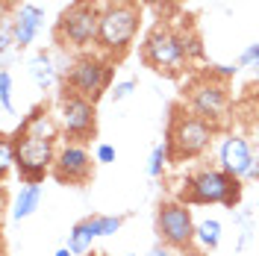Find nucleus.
Here are the masks:
<instances>
[{"instance_id":"f257e3e1","label":"nucleus","mask_w":259,"mask_h":256,"mask_svg":"<svg viewBox=\"0 0 259 256\" xmlns=\"http://www.w3.org/2000/svg\"><path fill=\"white\" fill-rule=\"evenodd\" d=\"M59 121H53V115L38 106L35 112L18 127L12 136L15 147V168L18 177L24 183H41L45 174H53V162H56V139H59Z\"/></svg>"},{"instance_id":"f03ea898","label":"nucleus","mask_w":259,"mask_h":256,"mask_svg":"<svg viewBox=\"0 0 259 256\" xmlns=\"http://www.w3.org/2000/svg\"><path fill=\"white\" fill-rule=\"evenodd\" d=\"M239 197H242L239 177L227 174L221 168H203V171L183 180L180 203H186V206H206V203L236 206Z\"/></svg>"},{"instance_id":"7ed1b4c3","label":"nucleus","mask_w":259,"mask_h":256,"mask_svg":"<svg viewBox=\"0 0 259 256\" xmlns=\"http://www.w3.org/2000/svg\"><path fill=\"white\" fill-rule=\"evenodd\" d=\"M142 24V12L136 3L130 0H112L103 6V15H100V30H97V48L106 56H121L124 50L133 45L136 32Z\"/></svg>"},{"instance_id":"20e7f679","label":"nucleus","mask_w":259,"mask_h":256,"mask_svg":"<svg viewBox=\"0 0 259 256\" xmlns=\"http://www.w3.org/2000/svg\"><path fill=\"white\" fill-rule=\"evenodd\" d=\"M212 136H215V124L200 118L194 112H183L174 109L171 124L165 133V144H168V156L171 162H183V159H194L209 147Z\"/></svg>"},{"instance_id":"39448f33","label":"nucleus","mask_w":259,"mask_h":256,"mask_svg":"<svg viewBox=\"0 0 259 256\" xmlns=\"http://www.w3.org/2000/svg\"><path fill=\"white\" fill-rule=\"evenodd\" d=\"M142 62L153 68L156 74L177 77L189 65V50H186V35L171 30L168 24H156L142 41Z\"/></svg>"},{"instance_id":"423d86ee","label":"nucleus","mask_w":259,"mask_h":256,"mask_svg":"<svg viewBox=\"0 0 259 256\" xmlns=\"http://www.w3.org/2000/svg\"><path fill=\"white\" fill-rule=\"evenodd\" d=\"M112 74H115L112 59L97 56V53H82L80 59H74V65H71V71L65 77V89H71L74 95L97 103L106 92H112Z\"/></svg>"},{"instance_id":"0eeeda50","label":"nucleus","mask_w":259,"mask_h":256,"mask_svg":"<svg viewBox=\"0 0 259 256\" xmlns=\"http://www.w3.org/2000/svg\"><path fill=\"white\" fill-rule=\"evenodd\" d=\"M100 15L103 9H97L95 0H74L56 21V41L62 48H89L97 41Z\"/></svg>"},{"instance_id":"6e6552de","label":"nucleus","mask_w":259,"mask_h":256,"mask_svg":"<svg viewBox=\"0 0 259 256\" xmlns=\"http://www.w3.org/2000/svg\"><path fill=\"white\" fill-rule=\"evenodd\" d=\"M56 121H59V130L68 142L82 144L95 139L97 133V106L62 86L59 100H56Z\"/></svg>"},{"instance_id":"1a4fd4ad","label":"nucleus","mask_w":259,"mask_h":256,"mask_svg":"<svg viewBox=\"0 0 259 256\" xmlns=\"http://www.w3.org/2000/svg\"><path fill=\"white\" fill-rule=\"evenodd\" d=\"M194 230H197V224L192 221V212H189L186 203H180V200L159 203L156 233L168 247H189L194 241Z\"/></svg>"},{"instance_id":"9d476101","label":"nucleus","mask_w":259,"mask_h":256,"mask_svg":"<svg viewBox=\"0 0 259 256\" xmlns=\"http://www.w3.org/2000/svg\"><path fill=\"white\" fill-rule=\"evenodd\" d=\"M95 162L92 153L77 142H68L59 147L56 162H53V177L65 186H85L95 177Z\"/></svg>"},{"instance_id":"9b49d317","label":"nucleus","mask_w":259,"mask_h":256,"mask_svg":"<svg viewBox=\"0 0 259 256\" xmlns=\"http://www.w3.org/2000/svg\"><path fill=\"white\" fill-rule=\"evenodd\" d=\"M192 112L200 115V118H206V121H218L227 109V86L218 80H203L197 82L192 89Z\"/></svg>"},{"instance_id":"f8f14e48","label":"nucleus","mask_w":259,"mask_h":256,"mask_svg":"<svg viewBox=\"0 0 259 256\" xmlns=\"http://www.w3.org/2000/svg\"><path fill=\"white\" fill-rule=\"evenodd\" d=\"M250 159H253V150L250 144L239 139V136H227L221 142V150H218V162H221V171L233 177H247V168H250Z\"/></svg>"},{"instance_id":"ddd939ff","label":"nucleus","mask_w":259,"mask_h":256,"mask_svg":"<svg viewBox=\"0 0 259 256\" xmlns=\"http://www.w3.org/2000/svg\"><path fill=\"white\" fill-rule=\"evenodd\" d=\"M41 24H45V9L35 6V3H24L15 12V18H12L15 48H21V50L30 48L32 41H35V35H38V30H41Z\"/></svg>"},{"instance_id":"4468645a","label":"nucleus","mask_w":259,"mask_h":256,"mask_svg":"<svg viewBox=\"0 0 259 256\" xmlns=\"http://www.w3.org/2000/svg\"><path fill=\"white\" fill-rule=\"evenodd\" d=\"M30 77H32V82L41 89V92H48L50 86L56 82V77H59V68H56V59L50 56V53H35L30 59Z\"/></svg>"},{"instance_id":"2eb2a0df","label":"nucleus","mask_w":259,"mask_h":256,"mask_svg":"<svg viewBox=\"0 0 259 256\" xmlns=\"http://www.w3.org/2000/svg\"><path fill=\"white\" fill-rule=\"evenodd\" d=\"M41 186L38 183H24L21 189H18L15 194V206H12V218H30L32 212L38 209V203H41Z\"/></svg>"},{"instance_id":"dca6fc26","label":"nucleus","mask_w":259,"mask_h":256,"mask_svg":"<svg viewBox=\"0 0 259 256\" xmlns=\"http://www.w3.org/2000/svg\"><path fill=\"white\" fill-rule=\"evenodd\" d=\"M97 239L95 227H92V221L89 218H82V221H77V224L71 227V233H68V247L74 250V256H82L92 250V241Z\"/></svg>"},{"instance_id":"f3484780","label":"nucleus","mask_w":259,"mask_h":256,"mask_svg":"<svg viewBox=\"0 0 259 256\" xmlns=\"http://www.w3.org/2000/svg\"><path fill=\"white\" fill-rule=\"evenodd\" d=\"M194 239L200 241L206 250H215V247H218V241H221V221H215V218L200 221L197 230H194Z\"/></svg>"},{"instance_id":"a211bd4d","label":"nucleus","mask_w":259,"mask_h":256,"mask_svg":"<svg viewBox=\"0 0 259 256\" xmlns=\"http://www.w3.org/2000/svg\"><path fill=\"white\" fill-rule=\"evenodd\" d=\"M89 221H92L97 239H100V236H115L124 224V215H89Z\"/></svg>"},{"instance_id":"6ab92c4d","label":"nucleus","mask_w":259,"mask_h":256,"mask_svg":"<svg viewBox=\"0 0 259 256\" xmlns=\"http://www.w3.org/2000/svg\"><path fill=\"white\" fill-rule=\"evenodd\" d=\"M0 109L6 115H15V106H12V74H9V68H0Z\"/></svg>"},{"instance_id":"aec40b11","label":"nucleus","mask_w":259,"mask_h":256,"mask_svg":"<svg viewBox=\"0 0 259 256\" xmlns=\"http://www.w3.org/2000/svg\"><path fill=\"white\" fill-rule=\"evenodd\" d=\"M171 159L168 156V144H156L153 150H150V162H147V174L150 177H162L165 171V162Z\"/></svg>"},{"instance_id":"412c9836","label":"nucleus","mask_w":259,"mask_h":256,"mask_svg":"<svg viewBox=\"0 0 259 256\" xmlns=\"http://www.w3.org/2000/svg\"><path fill=\"white\" fill-rule=\"evenodd\" d=\"M12 165H15V147H12V139L6 136L0 142V171H3V177H9Z\"/></svg>"},{"instance_id":"4be33fe9","label":"nucleus","mask_w":259,"mask_h":256,"mask_svg":"<svg viewBox=\"0 0 259 256\" xmlns=\"http://www.w3.org/2000/svg\"><path fill=\"white\" fill-rule=\"evenodd\" d=\"M136 89H139V80H133V77H130V80H121V82H115V86H112V92H109V95H112V100L118 103V100H127V97L133 95Z\"/></svg>"},{"instance_id":"5701e85b","label":"nucleus","mask_w":259,"mask_h":256,"mask_svg":"<svg viewBox=\"0 0 259 256\" xmlns=\"http://www.w3.org/2000/svg\"><path fill=\"white\" fill-rule=\"evenodd\" d=\"M239 68H259V45H247L239 53Z\"/></svg>"},{"instance_id":"b1692460","label":"nucleus","mask_w":259,"mask_h":256,"mask_svg":"<svg viewBox=\"0 0 259 256\" xmlns=\"http://www.w3.org/2000/svg\"><path fill=\"white\" fill-rule=\"evenodd\" d=\"M183 35H186V50H189V59L203 56V45H200V38H197L194 32H183Z\"/></svg>"},{"instance_id":"393cba45","label":"nucleus","mask_w":259,"mask_h":256,"mask_svg":"<svg viewBox=\"0 0 259 256\" xmlns=\"http://www.w3.org/2000/svg\"><path fill=\"white\" fill-rule=\"evenodd\" d=\"M95 159L103 162V165L115 162V147H112V144H97V147H95Z\"/></svg>"},{"instance_id":"a878e982","label":"nucleus","mask_w":259,"mask_h":256,"mask_svg":"<svg viewBox=\"0 0 259 256\" xmlns=\"http://www.w3.org/2000/svg\"><path fill=\"white\" fill-rule=\"evenodd\" d=\"M247 180H259V153L250 159V168H247Z\"/></svg>"},{"instance_id":"bb28decb","label":"nucleus","mask_w":259,"mask_h":256,"mask_svg":"<svg viewBox=\"0 0 259 256\" xmlns=\"http://www.w3.org/2000/svg\"><path fill=\"white\" fill-rule=\"evenodd\" d=\"M150 256H174V253H171L168 244H153V247H150Z\"/></svg>"},{"instance_id":"cd10ccee","label":"nucleus","mask_w":259,"mask_h":256,"mask_svg":"<svg viewBox=\"0 0 259 256\" xmlns=\"http://www.w3.org/2000/svg\"><path fill=\"white\" fill-rule=\"evenodd\" d=\"M142 3H147V6H168L171 0H142Z\"/></svg>"},{"instance_id":"c85d7f7f","label":"nucleus","mask_w":259,"mask_h":256,"mask_svg":"<svg viewBox=\"0 0 259 256\" xmlns=\"http://www.w3.org/2000/svg\"><path fill=\"white\" fill-rule=\"evenodd\" d=\"M56 256H74V250H71V247H59V250H56Z\"/></svg>"},{"instance_id":"c756f323","label":"nucleus","mask_w":259,"mask_h":256,"mask_svg":"<svg viewBox=\"0 0 259 256\" xmlns=\"http://www.w3.org/2000/svg\"><path fill=\"white\" fill-rule=\"evenodd\" d=\"M127 256H136V253H127Z\"/></svg>"},{"instance_id":"7c9ffc66","label":"nucleus","mask_w":259,"mask_h":256,"mask_svg":"<svg viewBox=\"0 0 259 256\" xmlns=\"http://www.w3.org/2000/svg\"><path fill=\"white\" fill-rule=\"evenodd\" d=\"M92 256H95V253H92Z\"/></svg>"}]
</instances>
